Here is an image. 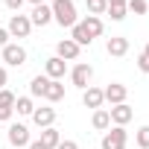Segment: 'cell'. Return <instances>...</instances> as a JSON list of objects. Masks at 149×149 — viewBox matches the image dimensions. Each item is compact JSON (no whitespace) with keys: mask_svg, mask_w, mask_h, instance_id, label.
<instances>
[{"mask_svg":"<svg viewBox=\"0 0 149 149\" xmlns=\"http://www.w3.org/2000/svg\"><path fill=\"white\" fill-rule=\"evenodd\" d=\"M79 53H82V47H79L76 41H70V38H61V41L56 44V56H58V58H64V61L79 58Z\"/></svg>","mask_w":149,"mask_h":149,"instance_id":"cell-8","label":"cell"},{"mask_svg":"<svg viewBox=\"0 0 149 149\" xmlns=\"http://www.w3.org/2000/svg\"><path fill=\"white\" fill-rule=\"evenodd\" d=\"M108 117H111L114 126H126V123L134 117V111H132L129 102H120V105H111V108H108Z\"/></svg>","mask_w":149,"mask_h":149,"instance_id":"cell-10","label":"cell"},{"mask_svg":"<svg viewBox=\"0 0 149 149\" xmlns=\"http://www.w3.org/2000/svg\"><path fill=\"white\" fill-rule=\"evenodd\" d=\"M44 100H47V102H58V100H64V85L56 82V79H50L47 88H44Z\"/></svg>","mask_w":149,"mask_h":149,"instance_id":"cell-15","label":"cell"},{"mask_svg":"<svg viewBox=\"0 0 149 149\" xmlns=\"http://www.w3.org/2000/svg\"><path fill=\"white\" fill-rule=\"evenodd\" d=\"M15 111H18L21 117H32V111H35L32 97H18V100H15Z\"/></svg>","mask_w":149,"mask_h":149,"instance_id":"cell-20","label":"cell"},{"mask_svg":"<svg viewBox=\"0 0 149 149\" xmlns=\"http://www.w3.org/2000/svg\"><path fill=\"white\" fill-rule=\"evenodd\" d=\"M102 97H105V102H111V105H120V102H126V97H129V88H126V85H120V82H111L108 88H102Z\"/></svg>","mask_w":149,"mask_h":149,"instance_id":"cell-9","label":"cell"},{"mask_svg":"<svg viewBox=\"0 0 149 149\" xmlns=\"http://www.w3.org/2000/svg\"><path fill=\"white\" fill-rule=\"evenodd\" d=\"M56 149H79V143H76V140H64V137H61V143H58Z\"/></svg>","mask_w":149,"mask_h":149,"instance_id":"cell-29","label":"cell"},{"mask_svg":"<svg viewBox=\"0 0 149 149\" xmlns=\"http://www.w3.org/2000/svg\"><path fill=\"white\" fill-rule=\"evenodd\" d=\"M64 73H67V61H64V58H58V56H50V58L44 61V76H47V79H56V82H61V79H64Z\"/></svg>","mask_w":149,"mask_h":149,"instance_id":"cell-6","label":"cell"},{"mask_svg":"<svg viewBox=\"0 0 149 149\" xmlns=\"http://www.w3.org/2000/svg\"><path fill=\"white\" fill-rule=\"evenodd\" d=\"M105 50H108V56L120 58V56H126V53H129V38H123V35H111V38H108V44H105Z\"/></svg>","mask_w":149,"mask_h":149,"instance_id":"cell-14","label":"cell"},{"mask_svg":"<svg viewBox=\"0 0 149 149\" xmlns=\"http://www.w3.org/2000/svg\"><path fill=\"white\" fill-rule=\"evenodd\" d=\"M126 12H129V9H126V3H108V9H105V15H108L111 21H117V24H120V21H126Z\"/></svg>","mask_w":149,"mask_h":149,"instance_id":"cell-22","label":"cell"},{"mask_svg":"<svg viewBox=\"0 0 149 149\" xmlns=\"http://www.w3.org/2000/svg\"><path fill=\"white\" fill-rule=\"evenodd\" d=\"M82 102H85V108H102V102H105V97H102V88H94V85H88L85 91H82Z\"/></svg>","mask_w":149,"mask_h":149,"instance_id":"cell-13","label":"cell"},{"mask_svg":"<svg viewBox=\"0 0 149 149\" xmlns=\"http://www.w3.org/2000/svg\"><path fill=\"white\" fill-rule=\"evenodd\" d=\"M82 26L88 29V35H91V38H100V35H102V29H105L102 18H97V15H88V18L82 21Z\"/></svg>","mask_w":149,"mask_h":149,"instance_id":"cell-18","label":"cell"},{"mask_svg":"<svg viewBox=\"0 0 149 149\" xmlns=\"http://www.w3.org/2000/svg\"><path fill=\"white\" fill-rule=\"evenodd\" d=\"M26 149H47V146H44V143H41V140H32V143H29V146H26Z\"/></svg>","mask_w":149,"mask_h":149,"instance_id":"cell-33","label":"cell"},{"mask_svg":"<svg viewBox=\"0 0 149 149\" xmlns=\"http://www.w3.org/2000/svg\"><path fill=\"white\" fill-rule=\"evenodd\" d=\"M50 9H53V21H56L58 26H64V29H73V26L79 24L76 3H73V0H53Z\"/></svg>","mask_w":149,"mask_h":149,"instance_id":"cell-1","label":"cell"},{"mask_svg":"<svg viewBox=\"0 0 149 149\" xmlns=\"http://www.w3.org/2000/svg\"><path fill=\"white\" fill-rule=\"evenodd\" d=\"M85 6H88V15H105V9H108V0H85Z\"/></svg>","mask_w":149,"mask_h":149,"instance_id":"cell-23","label":"cell"},{"mask_svg":"<svg viewBox=\"0 0 149 149\" xmlns=\"http://www.w3.org/2000/svg\"><path fill=\"white\" fill-rule=\"evenodd\" d=\"M108 3H126V0H108Z\"/></svg>","mask_w":149,"mask_h":149,"instance_id":"cell-36","label":"cell"},{"mask_svg":"<svg viewBox=\"0 0 149 149\" xmlns=\"http://www.w3.org/2000/svg\"><path fill=\"white\" fill-rule=\"evenodd\" d=\"M137 70L140 73H149V56H143V53L137 56Z\"/></svg>","mask_w":149,"mask_h":149,"instance_id":"cell-27","label":"cell"},{"mask_svg":"<svg viewBox=\"0 0 149 149\" xmlns=\"http://www.w3.org/2000/svg\"><path fill=\"white\" fill-rule=\"evenodd\" d=\"M134 143H137L140 149H149V126H140V129L134 132Z\"/></svg>","mask_w":149,"mask_h":149,"instance_id":"cell-25","label":"cell"},{"mask_svg":"<svg viewBox=\"0 0 149 149\" xmlns=\"http://www.w3.org/2000/svg\"><path fill=\"white\" fill-rule=\"evenodd\" d=\"M9 38H12V35H9V32H6L3 26H0V50H3V47L9 44Z\"/></svg>","mask_w":149,"mask_h":149,"instance_id":"cell-32","label":"cell"},{"mask_svg":"<svg viewBox=\"0 0 149 149\" xmlns=\"http://www.w3.org/2000/svg\"><path fill=\"white\" fill-rule=\"evenodd\" d=\"M12 114H15V108H0V123H9Z\"/></svg>","mask_w":149,"mask_h":149,"instance_id":"cell-28","label":"cell"},{"mask_svg":"<svg viewBox=\"0 0 149 149\" xmlns=\"http://www.w3.org/2000/svg\"><path fill=\"white\" fill-rule=\"evenodd\" d=\"M91 76H94V67H91V64H85V61H79L76 67L70 70V82L76 85L79 91H85V88L91 85Z\"/></svg>","mask_w":149,"mask_h":149,"instance_id":"cell-4","label":"cell"},{"mask_svg":"<svg viewBox=\"0 0 149 149\" xmlns=\"http://www.w3.org/2000/svg\"><path fill=\"white\" fill-rule=\"evenodd\" d=\"M6 32H9L12 38H29V32H32V21H29V15H21V12H15V15L9 18V26H6Z\"/></svg>","mask_w":149,"mask_h":149,"instance_id":"cell-3","label":"cell"},{"mask_svg":"<svg viewBox=\"0 0 149 149\" xmlns=\"http://www.w3.org/2000/svg\"><path fill=\"white\" fill-rule=\"evenodd\" d=\"M6 85H9V73H6V67H3V64H0V91H3Z\"/></svg>","mask_w":149,"mask_h":149,"instance_id":"cell-30","label":"cell"},{"mask_svg":"<svg viewBox=\"0 0 149 149\" xmlns=\"http://www.w3.org/2000/svg\"><path fill=\"white\" fill-rule=\"evenodd\" d=\"M3 61H6L9 67H24V64H26V50H24L21 44H12V41H9V44L3 47Z\"/></svg>","mask_w":149,"mask_h":149,"instance_id":"cell-5","label":"cell"},{"mask_svg":"<svg viewBox=\"0 0 149 149\" xmlns=\"http://www.w3.org/2000/svg\"><path fill=\"white\" fill-rule=\"evenodd\" d=\"M29 3H32V6H41V3H47V0H29Z\"/></svg>","mask_w":149,"mask_h":149,"instance_id":"cell-34","label":"cell"},{"mask_svg":"<svg viewBox=\"0 0 149 149\" xmlns=\"http://www.w3.org/2000/svg\"><path fill=\"white\" fill-rule=\"evenodd\" d=\"M143 56H149V44H146V47H143Z\"/></svg>","mask_w":149,"mask_h":149,"instance_id":"cell-35","label":"cell"},{"mask_svg":"<svg viewBox=\"0 0 149 149\" xmlns=\"http://www.w3.org/2000/svg\"><path fill=\"white\" fill-rule=\"evenodd\" d=\"M32 123H35L38 129H50V126L56 123V108H50V105L35 108V111H32Z\"/></svg>","mask_w":149,"mask_h":149,"instance_id":"cell-11","label":"cell"},{"mask_svg":"<svg viewBox=\"0 0 149 149\" xmlns=\"http://www.w3.org/2000/svg\"><path fill=\"white\" fill-rule=\"evenodd\" d=\"M47 76H41V73H38V76H32V82H29V97H44V88H47Z\"/></svg>","mask_w":149,"mask_h":149,"instance_id":"cell-21","label":"cell"},{"mask_svg":"<svg viewBox=\"0 0 149 149\" xmlns=\"http://www.w3.org/2000/svg\"><path fill=\"white\" fill-rule=\"evenodd\" d=\"M26 3V0H6V6L12 9V12H21V6Z\"/></svg>","mask_w":149,"mask_h":149,"instance_id":"cell-31","label":"cell"},{"mask_svg":"<svg viewBox=\"0 0 149 149\" xmlns=\"http://www.w3.org/2000/svg\"><path fill=\"white\" fill-rule=\"evenodd\" d=\"M126 9L134 12V15H146L149 12V3H146V0H126Z\"/></svg>","mask_w":149,"mask_h":149,"instance_id":"cell-24","label":"cell"},{"mask_svg":"<svg viewBox=\"0 0 149 149\" xmlns=\"http://www.w3.org/2000/svg\"><path fill=\"white\" fill-rule=\"evenodd\" d=\"M70 41H76L79 47H91V44H94V38L88 35V29L82 26V21H79L76 26H73V29H70Z\"/></svg>","mask_w":149,"mask_h":149,"instance_id":"cell-17","label":"cell"},{"mask_svg":"<svg viewBox=\"0 0 149 149\" xmlns=\"http://www.w3.org/2000/svg\"><path fill=\"white\" fill-rule=\"evenodd\" d=\"M126 143H129V132H126V126H111L105 134H102V149H126Z\"/></svg>","mask_w":149,"mask_h":149,"instance_id":"cell-2","label":"cell"},{"mask_svg":"<svg viewBox=\"0 0 149 149\" xmlns=\"http://www.w3.org/2000/svg\"><path fill=\"white\" fill-rule=\"evenodd\" d=\"M6 137H9L12 146H29V143H32V137H29V126H24V123H12L9 132H6Z\"/></svg>","mask_w":149,"mask_h":149,"instance_id":"cell-7","label":"cell"},{"mask_svg":"<svg viewBox=\"0 0 149 149\" xmlns=\"http://www.w3.org/2000/svg\"><path fill=\"white\" fill-rule=\"evenodd\" d=\"M91 126H94L97 132H108V129H111L108 108H97V111H94V117H91Z\"/></svg>","mask_w":149,"mask_h":149,"instance_id":"cell-16","label":"cell"},{"mask_svg":"<svg viewBox=\"0 0 149 149\" xmlns=\"http://www.w3.org/2000/svg\"><path fill=\"white\" fill-rule=\"evenodd\" d=\"M15 94L9 91V88H3V91H0V108H15Z\"/></svg>","mask_w":149,"mask_h":149,"instance_id":"cell-26","label":"cell"},{"mask_svg":"<svg viewBox=\"0 0 149 149\" xmlns=\"http://www.w3.org/2000/svg\"><path fill=\"white\" fill-rule=\"evenodd\" d=\"M29 21H32V26H47V24H53V9H50L47 3H41V6H32V12H29Z\"/></svg>","mask_w":149,"mask_h":149,"instance_id":"cell-12","label":"cell"},{"mask_svg":"<svg viewBox=\"0 0 149 149\" xmlns=\"http://www.w3.org/2000/svg\"><path fill=\"white\" fill-rule=\"evenodd\" d=\"M47 149H56L58 143H61V134H58V129L56 126H50V129H41V137H38Z\"/></svg>","mask_w":149,"mask_h":149,"instance_id":"cell-19","label":"cell"}]
</instances>
